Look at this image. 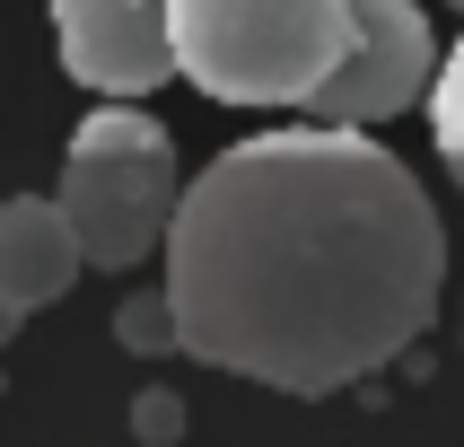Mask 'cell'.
Returning a JSON list of instances; mask_svg holds the SVG:
<instances>
[{"instance_id": "6da1fadb", "label": "cell", "mask_w": 464, "mask_h": 447, "mask_svg": "<svg viewBox=\"0 0 464 447\" xmlns=\"http://www.w3.org/2000/svg\"><path fill=\"white\" fill-rule=\"evenodd\" d=\"M176 351L281 394H342L430 334L447 228L360 123L255 131L176 193L158 237Z\"/></svg>"}, {"instance_id": "7a4b0ae2", "label": "cell", "mask_w": 464, "mask_h": 447, "mask_svg": "<svg viewBox=\"0 0 464 447\" xmlns=\"http://www.w3.org/2000/svg\"><path fill=\"white\" fill-rule=\"evenodd\" d=\"M351 44V0H167V53L219 105H307Z\"/></svg>"}, {"instance_id": "3957f363", "label": "cell", "mask_w": 464, "mask_h": 447, "mask_svg": "<svg viewBox=\"0 0 464 447\" xmlns=\"http://www.w3.org/2000/svg\"><path fill=\"white\" fill-rule=\"evenodd\" d=\"M184 167L167 123H150L140 105H97L88 123L71 131V158H62V219L79 237V263L97 272H123V263H150L167 219H176Z\"/></svg>"}, {"instance_id": "277c9868", "label": "cell", "mask_w": 464, "mask_h": 447, "mask_svg": "<svg viewBox=\"0 0 464 447\" xmlns=\"http://www.w3.org/2000/svg\"><path fill=\"white\" fill-rule=\"evenodd\" d=\"M439 35L420 18V0H351V44L342 62L307 88L315 123H386L412 97H430Z\"/></svg>"}, {"instance_id": "5b68a950", "label": "cell", "mask_w": 464, "mask_h": 447, "mask_svg": "<svg viewBox=\"0 0 464 447\" xmlns=\"http://www.w3.org/2000/svg\"><path fill=\"white\" fill-rule=\"evenodd\" d=\"M53 44L62 71L97 97H150L158 79H176L167 0H53Z\"/></svg>"}, {"instance_id": "8992f818", "label": "cell", "mask_w": 464, "mask_h": 447, "mask_svg": "<svg viewBox=\"0 0 464 447\" xmlns=\"http://www.w3.org/2000/svg\"><path fill=\"white\" fill-rule=\"evenodd\" d=\"M79 272H88V263H79V237H71V219H62V202H44V193L0 202V298L18 316L53 307Z\"/></svg>"}, {"instance_id": "52a82bcc", "label": "cell", "mask_w": 464, "mask_h": 447, "mask_svg": "<svg viewBox=\"0 0 464 447\" xmlns=\"http://www.w3.org/2000/svg\"><path fill=\"white\" fill-rule=\"evenodd\" d=\"M430 141H439V167L464 193V35H456V53H439V71H430Z\"/></svg>"}, {"instance_id": "ba28073f", "label": "cell", "mask_w": 464, "mask_h": 447, "mask_svg": "<svg viewBox=\"0 0 464 447\" xmlns=\"http://www.w3.org/2000/svg\"><path fill=\"white\" fill-rule=\"evenodd\" d=\"M114 342H123V351H176V307H167V289H131L123 307H114Z\"/></svg>"}, {"instance_id": "9c48e42d", "label": "cell", "mask_w": 464, "mask_h": 447, "mask_svg": "<svg viewBox=\"0 0 464 447\" xmlns=\"http://www.w3.org/2000/svg\"><path fill=\"white\" fill-rule=\"evenodd\" d=\"M131 430H140V439H176L184 430V394H167V386H150V394H131Z\"/></svg>"}, {"instance_id": "30bf717a", "label": "cell", "mask_w": 464, "mask_h": 447, "mask_svg": "<svg viewBox=\"0 0 464 447\" xmlns=\"http://www.w3.org/2000/svg\"><path fill=\"white\" fill-rule=\"evenodd\" d=\"M18 325H26V316L9 307V298H0V351H9V342H18Z\"/></svg>"}, {"instance_id": "8fae6325", "label": "cell", "mask_w": 464, "mask_h": 447, "mask_svg": "<svg viewBox=\"0 0 464 447\" xmlns=\"http://www.w3.org/2000/svg\"><path fill=\"white\" fill-rule=\"evenodd\" d=\"M447 9H464V0H447Z\"/></svg>"}]
</instances>
